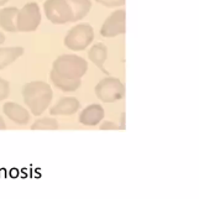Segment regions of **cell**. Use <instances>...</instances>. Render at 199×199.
Here are the masks:
<instances>
[{
  "label": "cell",
  "instance_id": "cell-15",
  "mask_svg": "<svg viewBox=\"0 0 199 199\" xmlns=\"http://www.w3.org/2000/svg\"><path fill=\"white\" fill-rule=\"evenodd\" d=\"M66 1L69 4L73 13V22L84 19L92 9L90 0H66Z\"/></svg>",
  "mask_w": 199,
  "mask_h": 199
},
{
  "label": "cell",
  "instance_id": "cell-22",
  "mask_svg": "<svg viewBox=\"0 0 199 199\" xmlns=\"http://www.w3.org/2000/svg\"><path fill=\"white\" fill-rule=\"evenodd\" d=\"M5 42V35L3 33V31L0 30V45H3Z\"/></svg>",
  "mask_w": 199,
  "mask_h": 199
},
{
  "label": "cell",
  "instance_id": "cell-6",
  "mask_svg": "<svg viewBox=\"0 0 199 199\" xmlns=\"http://www.w3.org/2000/svg\"><path fill=\"white\" fill-rule=\"evenodd\" d=\"M43 10L47 19L56 25L73 22V13L66 0H46Z\"/></svg>",
  "mask_w": 199,
  "mask_h": 199
},
{
  "label": "cell",
  "instance_id": "cell-13",
  "mask_svg": "<svg viewBox=\"0 0 199 199\" xmlns=\"http://www.w3.org/2000/svg\"><path fill=\"white\" fill-rule=\"evenodd\" d=\"M19 9L15 6L4 7L0 10V27L7 32H17L16 30V15Z\"/></svg>",
  "mask_w": 199,
  "mask_h": 199
},
{
  "label": "cell",
  "instance_id": "cell-9",
  "mask_svg": "<svg viewBox=\"0 0 199 199\" xmlns=\"http://www.w3.org/2000/svg\"><path fill=\"white\" fill-rule=\"evenodd\" d=\"M3 110H4V114L9 117V119L14 121L15 124H19V125H26L31 119L29 110L25 109V108L21 106L20 104L14 103V102L5 103L3 106Z\"/></svg>",
  "mask_w": 199,
  "mask_h": 199
},
{
  "label": "cell",
  "instance_id": "cell-3",
  "mask_svg": "<svg viewBox=\"0 0 199 199\" xmlns=\"http://www.w3.org/2000/svg\"><path fill=\"white\" fill-rule=\"evenodd\" d=\"M94 40V30L89 24L73 26L65 37V46L72 51H83Z\"/></svg>",
  "mask_w": 199,
  "mask_h": 199
},
{
  "label": "cell",
  "instance_id": "cell-8",
  "mask_svg": "<svg viewBox=\"0 0 199 199\" xmlns=\"http://www.w3.org/2000/svg\"><path fill=\"white\" fill-rule=\"evenodd\" d=\"M105 116L104 108L99 104H90L80 111L78 120L80 124L87 126H95L100 123Z\"/></svg>",
  "mask_w": 199,
  "mask_h": 199
},
{
  "label": "cell",
  "instance_id": "cell-10",
  "mask_svg": "<svg viewBox=\"0 0 199 199\" xmlns=\"http://www.w3.org/2000/svg\"><path fill=\"white\" fill-rule=\"evenodd\" d=\"M50 78L53 82V84L57 88H59L62 92H76L80 87V84H82V79L80 78H74V77L58 73L55 69L51 71Z\"/></svg>",
  "mask_w": 199,
  "mask_h": 199
},
{
  "label": "cell",
  "instance_id": "cell-1",
  "mask_svg": "<svg viewBox=\"0 0 199 199\" xmlns=\"http://www.w3.org/2000/svg\"><path fill=\"white\" fill-rule=\"evenodd\" d=\"M22 98L31 113L39 116L51 104L53 92L48 83L43 82V80H33V82L26 83L24 85Z\"/></svg>",
  "mask_w": 199,
  "mask_h": 199
},
{
  "label": "cell",
  "instance_id": "cell-12",
  "mask_svg": "<svg viewBox=\"0 0 199 199\" xmlns=\"http://www.w3.org/2000/svg\"><path fill=\"white\" fill-rule=\"evenodd\" d=\"M88 58L92 61L99 69H102V72L109 74L108 71L104 68V63L108 58V48L104 43H95L94 46L90 47V50L88 51Z\"/></svg>",
  "mask_w": 199,
  "mask_h": 199
},
{
  "label": "cell",
  "instance_id": "cell-21",
  "mask_svg": "<svg viewBox=\"0 0 199 199\" xmlns=\"http://www.w3.org/2000/svg\"><path fill=\"white\" fill-rule=\"evenodd\" d=\"M6 129V124L4 121V119L1 117V115H0V130H5Z\"/></svg>",
  "mask_w": 199,
  "mask_h": 199
},
{
  "label": "cell",
  "instance_id": "cell-23",
  "mask_svg": "<svg viewBox=\"0 0 199 199\" xmlns=\"http://www.w3.org/2000/svg\"><path fill=\"white\" fill-rule=\"evenodd\" d=\"M9 1V0H0V6H3V5H5L6 3Z\"/></svg>",
  "mask_w": 199,
  "mask_h": 199
},
{
  "label": "cell",
  "instance_id": "cell-17",
  "mask_svg": "<svg viewBox=\"0 0 199 199\" xmlns=\"http://www.w3.org/2000/svg\"><path fill=\"white\" fill-rule=\"evenodd\" d=\"M10 94V84L6 79L0 77V102L6 99Z\"/></svg>",
  "mask_w": 199,
  "mask_h": 199
},
{
  "label": "cell",
  "instance_id": "cell-18",
  "mask_svg": "<svg viewBox=\"0 0 199 199\" xmlns=\"http://www.w3.org/2000/svg\"><path fill=\"white\" fill-rule=\"evenodd\" d=\"M95 1L106 7H117L125 4V0H95Z\"/></svg>",
  "mask_w": 199,
  "mask_h": 199
},
{
  "label": "cell",
  "instance_id": "cell-4",
  "mask_svg": "<svg viewBox=\"0 0 199 199\" xmlns=\"http://www.w3.org/2000/svg\"><path fill=\"white\" fill-rule=\"evenodd\" d=\"M95 95L104 103L119 102L125 95V85L119 78L106 77L99 82L94 88Z\"/></svg>",
  "mask_w": 199,
  "mask_h": 199
},
{
  "label": "cell",
  "instance_id": "cell-11",
  "mask_svg": "<svg viewBox=\"0 0 199 199\" xmlns=\"http://www.w3.org/2000/svg\"><path fill=\"white\" fill-rule=\"evenodd\" d=\"M80 108V103L74 97H63L50 109L51 115H73Z\"/></svg>",
  "mask_w": 199,
  "mask_h": 199
},
{
  "label": "cell",
  "instance_id": "cell-16",
  "mask_svg": "<svg viewBox=\"0 0 199 199\" xmlns=\"http://www.w3.org/2000/svg\"><path fill=\"white\" fill-rule=\"evenodd\" d=\"M58 128H59L58 121L48 116L37 119L31 125V130H57Z\"/></svg>",
  "mask_w": 199,
  "mask_h": 199
},
{
  "label": "cell",
  "instance_id": "cell-2",
  "mask_svg": "<svg viewBox=\"0 0 199 199\" xmlns=\"http://www.w3.org/2000/svg\"><path fill=\"white\" fill-rule=\"evenodd\" d=\"M52 69L74 78H82L88 69L87 61L77 55H61L53 61Z\"/></svg>",
  "mask_w": 199,
  "mask_h": 199
},
{
  "label": "cell",
  "instance_id": "cell-20",
  "mask_svg": "<svg viewBox=\"0 0 199 199\" xmlns=\"http://www.w3.org/2000/svg\"><path fill=\"white\" fill-rule=\"evenodd\" d=\"M125 121H126V114L123 113L121 116H120V125H119L120 130H125V129H126V124H125Z\"/></svg>",
  "mask_w": 199,
  "mask_h": 199
},
{
  "label": "cell",
  "instance_id": "cell-19",
  "mask_svg": "<svg viewBox=\"0 0 199 199\" xmlns=\"http://www.w3.org/2000/svg\"><path fill=\"white\" fill-rule=\"evenodd\" d=\"M99 129H100V130H117L120 128H119V125L113 123V121H104L100 125V128H99Z\"/></svg>",
  "mask_w": 199,
  "mask_h": 199
},
{
  "label": "cell",
  "instance_id": "cell-7",
  "mask_svg": "<svg viewBox=\"0 0 199 199\" xmlns=\"http://www.w3.org/2000/svg\"><path fill=\"white\" fill-rule=\"evenodd\" d=\"M125 20H126L125 10H115L114 13H111L102 25L100 29L102 36H104V37H115V36L125 33L126 31Z\"/></svg>",
  "mask_w": 199,
  "mask_h": 199
},
{
  "label": "cell",
  "instance_id": "cell-14",
  "mask_svg": "<svg viewBox=\"0 0 199 199\" xmlns=\"http://www.w3.org/2000/svg\"><path fill=\"white\" fill-rule=\"evenodd\" d=\"M24 55V47H0V71L14 63L19 57Z\"/></svg>",
  "mask_w": 199,
  "mask_h": 199
},
{
  "label": "cell",
  "instance_id": "cell-5",
  "mask_svg": "<svg viewBox=\"0 0 199 199\" xmlns=\"http://www.w3.org/2000/svg\"><path fill=\"white\" fill-rule=\"evenodd\" d=\"M41 24V10L37 3H27L16 15V30L19 32H32Z\"/></svg>",
  "mask_w": 199,
  "mask_h": 199
}]
</instances>
